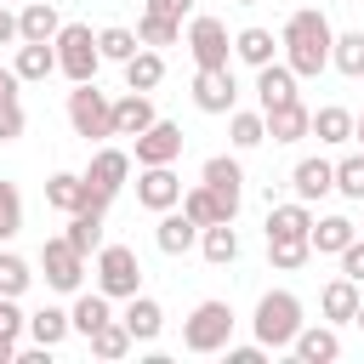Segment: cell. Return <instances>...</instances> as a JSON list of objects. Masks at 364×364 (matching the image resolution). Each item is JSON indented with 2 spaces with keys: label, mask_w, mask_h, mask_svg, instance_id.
I'll use <instances>...</instances> for the list:
<instances>
[{
  "label": "cell",
  "mask_w": 364,
  "mask_h": 364,
  "mask_svg": "<svg viewBox=\"0 0 364 364\" xmlns=\"http://www.w3.org/2000/svg\"><path fill=\"white\" fill-rule=\"evenodd\" d=\"M330 40H336L330 17H324L318 6H301V11H290L284 28H279V57L296 68V80H318V74L330 68Z\"/></svg>",
  "instance_id": "obj_1"
},
{
  "label": "cell",
  "mask_w": 364,
  "mask_h": 364,
  "mask_svg": "<svg viewBox=\"0 0 364 364\" xmlns=\"http://www.w3.org/2000/svg\"><path fill=\"white\" fill-rule=\"evenodd\" d=\"M301 324H307V318H301V296H296V290H262V296H256L250 330H256V341H262L267 353H290V341H296Z\"/></svg>",
  "instance_id": "obj_2"
},
{
  "label": "cell",
  "mask_w": 364,
  "mask_h": 364,
  "mask_svg": "<svg viewBox=\"0 0 364 364\" xmlns=\"http://www.w3.org/2000/svg\"><path fill=\"white\" fill-rule=\"evenodd\" d=\"M233 324H239V313H233L222 296H205V301L182 318V347H188V353H222V347L233 341Z\"/></svg>",
  "instance_id": "obj_3"
},
{
  "label": "cell",
  "mask_w": 364,
  "mask_h": 364,
  "mask_svg": "<svg viewBox=\"0 0 364 364\" xmlns=\"http://www.w3.org/2000/svg\"><path fill=\"white\" fill-rule=\"evenodd\" d=\"M51 51H57V74H63L68 85L97 80V68H102L97 28H91V23H63V28H57V40H51Z\"/></svg>",
  "instance_id": "obj_4"
},
{
  "label": "cell",
  "mask_w": 364,
  "mask_h": 364,
  "mask_svg": "<svg viewBox=\"0 0 364 364\" xmlns=\"http://www.w3.org/2000/svg\"><path fill=\"white\" fill-rule=\"evenodd\" d=\"M68 125H74V136H85V142H108V136H114V97L97 91V80H80V85L68 91Z\"/></svg>",
  "instance_id": "obj_5"
},
{
  "label": "cell",
  "mask_w": 364,
  "mask_h": 364,
  "mask_svg": "<svg viewBox=\"0 0 364 364\" xmlns=\"http://www.w3.org/2000/svg\"><path fill=\"white\" fill-rule=\"evenodd\" d=\"M91 273H97V290L114 296V301H125V296L142 290V262H136L131 245H108V239H102L97 256H91Z\"/></svg>",
  "instance_id": "obj_6"
},
{
  "label": "cell",
  "mask_w": 364,
  "mask_h": 364,
  "mask_svg": "<svg viewBox=\"0 0 364 364\" xmlns=\"http://www.w3.org/2000/svg\"><path fill=\"white\" fill-rule=\"evenodd\" d=\"M188 57H193V68H233V34H228V23L210 17V11L188 17Z\"/></svg>",
  "instance_id": "obj_7"
},
{
  "label": "cell",
  "mask_w": 364,
  "mask_h": 364,
  "mask_svg": "<svg viewBox=\"0 0 364 364\" xmlns=\"http://www.w3.org/2000/svg\"><path fill=\"white\" fill-rule=\"evenodd\" d=\"M199 182L216 193V205H222V216L233 222L239 216V205H245V165L233 159V154H210L205 165H199Z\"/></svg>",
  "instance_id": "obj_8"
},
{
  "label": "cell",
  "mask_w": 364,
  "mask_h": 364,
  "mask_svg": "<svg viewBox=\"0 0 364 364\" xmlns=\"http://www.w3.org/2000/svg\"><path fill=\"white\" fill-rule=\"evenodd\" d=\"M40 273H46V284H51V290L74 296V290L85 284V256L57 233V239H46V245H40Z\"/></svg>",
  "instance_id": "obj_9"
},
{
  "label": "cell",
  "mask_w": 364,
  "mask_h": 364,
  "mask_svg": "<svg viewBox=\"0 0 364 364\" xmlns=\"http://www.w3.org/2000/svg\"><path fill=\"white\" fill-rule=\"evenodd\" d=\"M182 142H188V136H182L176 119H154L148 131L131 136V159H136V165H176V159H182Z\"/></svg>",
  "instance_id": "obj_10"
},
{
  "label": "cell",
  "mask_w": 364,
  "mask_h": 364,
  "mask_svg": "<svg viewBox=\"0 0 364 364\" xmlns=\"http://www.w3.org/2000/svg\"><path fill=\"white\" fill-rule=\"evenodd\" d=\"M193 108L199 114H233L239 108L233 68H193Z\"/></svg>",
  "instance_id": "obj_11"
},
{
  "label": "cell",
  "mask_w": 364,
  "mask_h": 364,
  "mask_svg": "<svg viewBox=\"0 0 364 364\" xmlns=\"http://www.w3.org/2000/svg\"><path fill=\"white\" fill-rule=\"evenodd\" d=\"M182 199V176H176V165H136V205L142 210H171Z\"/></svg>",
  "instance_id": "obj_12"
},
{
  "label": "cell",
  "mask_w": 364,
  "mask_h": 364,
  "mask_svg": "<svg viewBox=\"0 0 364 364\" xmlns=\"http://www.w3.org/2000/svg\"><path fill=\"white\" fill-rule=\"evenodd\" d=\"M131 165H136V159H131L125 148H114V142H97V154H91V165H85L80 176H85L91 188H102V193L114 199V193H119V188L131 182Z\"/></svg>",
  "instance_id": "obj_13"
},
{
  "label": "cell",
  "mask_w": 364,
  "mask_h": 364,
  "mask_svg": "<svg viewBox=\"0 0 364 364\" xmlns=\"http://www.w3.org/2000/svg\"><path fill=\"white\" fill-rule=\"evenodd\" d=\"M290 193H296L301 205H313V199L336 193V159H324V154L296 159V165H290Z\"/></svg>",
  "instance_id": "obj_14"
},
{
  "label": "cell",
  "mask_w": 364,
  "mask_h": 364,
  "mask_svg": "<svg viewBox=\"0 0 364 364\" xmlns=\"http://www.w3.org/2000/svg\"><path fill=\"white\" fill-rule=\"evenodd\" d=\"M296 68L284 63V57H273V63H262L256 68V108L267 114V108H284V102H296Z\"/></svg>",
  "instance_id": "obj_15"
},
{
  "label": "cell",
  "mask_w": 364,
  "mask_h": 364,
  "mask_svg": "<svg viewBox=\"0 0 364 364\" xmlns=\"http://www.w3.org/2000/svg\"><path fill=\"white\" fill-rule=\"evenodd\" d=\"M154 245H159L165 256H188V250L199 245V222H188L182 205H171V210H159V222H154Z\"/></svg>",
  "instance_id": "obj_16"
},
{
  "label": "cell",
  "mask_w": 364,
  "mask_h": 364,
  "mask_svg": "<svg viewBox=\"0 0 364 364\" xmlns=\"http://www.w3.org/2000/svg\"><path fill=\"white\" fill-rule=\"evenodd\" d=\"M358 301H364V284H353V279H330L324 290H318V313H324V324H353V313H358Z\"/></svg>",
  "instance_id": "obj_17"
},
{
  "label": "cell",
  "mask_w": 364,
  "mask_h": 364,
  "mask_svg": "<svg viewBox=\"0 0 364 364\" xmlns=\"http://www.w3.org/2000/svg\"><path fill=\"white\" fill-rule=\"evenodd\" d=\"M290 353L301 364H336L341 358V336H336V324H301L296 341H290Z\"/></svg>",
  "instance_id": "obj_18"
},
{
  "label": "cell",
  "mask_w": 364,
  "mask_h": 364,
  "mask_svg": "<svg viewBox=\"0 0 364 364\" xmlns=\"http://www.w3.org/2000/svg\"><path fill=\"white\" fill-rule=\"evenodd\" d=\"M11 74H17L23 85H40V80H51V74H57V51H51V40H17Z\"/></svg>",
  "instance_id": "obj_19"
},
{
  "label": "cell",
  "mask_w": 364,
  "mask_h": 364,
  "mask_svg": "<svg viewBox=\"0 0 364 364\" xmlns=\"http://www.w3.org/2000/svg\"><path fill=\"white\" fill-rule=\"evenodd\" d=\"M353 239H358V222L353 216H313V228H307L313 256H341Z\"/></svg>",
  "instance_id": "obj_20"
},
{
  "label": "cell",
  "mask_w": 364,
  "mask_h": 364,
  "mask_svg": "<svg viewBox=\"0 0 364 364\" xmlns=\"http://www.w3.org/2000/svg\"><path fill=\"white\" fill-rule=\"evenodd\" d=\"M119 324L131 330V341H159V330H165V307L154 301V296H125V313H119Z\"/></svg>",
  "instance_id": "obj_21"
},
{
  "label": "cell",
  "mask_w": 364,
  "mask_h": 364,
  "mask_svg": "<svg viewBox=\"0 0 364 364\" xmlns=\"http://www.w3.org/2000/svg\"><path fill=\"white\" fill-rule=\"evenodd\" d=\"M159 114H154V97L148 91H125V97H114V136H136V131H148Z\"/></svg>",
  "instance_id": "obj_22"
},
{
  "label": "cell",
  "mask_w": 364,
  "mask_h": 364,
  "mask_svg": "<svg viewBox=\"0 0 364 364\" xmlns=\"http://www.w3.org/2000/svg\"><path fill=\"white\" fill-rule=\"evenodd\" d=\"M114 318V296H102L97 284L91 290H74V307H68V324H74V336H91L97 324H108Z\"/></svg>",
  "instance_id": "obj_23"
},
{
  "label": "cell",
  "mask_w": 364,
  "mask_h": 364,
  "mask_svg": "<svg viewBox=\"0 0 364 364\" xmlns=\"http://www.w3.org/2000/svg\"><path fill=\"white\" fill-rule=\"evenodd\" d=\"M307 136H318L324 148H341V142H353V114H347L341 102H324V108H313Z\"/></svg>",
  "instance_id": "obj_24"
},
{
  "label": "cell",
  "mask_w": 364,
  "mask_h": 364,
  "mask_svg": "<svg viewBox=\"0 0 364 364\" xmlns=\"http://www.w3.org/2000/svg\"><path fill=\"white\" fill-rule=\"evenodd\" d=\"M307 228H313V205H301V199L273 205L267 199V239H307Z\"/></svg>",
  "instance_id": "obj_25"
},
{
  "label": "cell",
  "mask_w": 364,
  "mask_h": 364,
  "mask_svg": "<svg viewBox=\"0 0 364 364\" xmlns=\"http://www.w3.org/2000/svg\"><path fill=\"white\" fill-rule=\"evenodd\" d=\"M57 28H63V17H57L51 0H23V11H17V40H57Z\"/></svg>",
  "instance_id": "obj_26"
},
{
  "label": "cell",
  "mask_w": 364,
  "mask_h": 364,
  "mask_svg": "<svg viewBox=\"0 0 364 364\" xmlns=\"http://www.w3.org/2000/svg\"><path fill=\"white\" fill-rule=\"evenodd\" d=\"M119 68H125V91H154V85L165 80V51L136 46V57H125Z\"/></svg>",
  "instance_id": "obj_27"
},
{
  "label": "cell",
  "mask_w": 364,
  "mask_h": 364,
  "mask_svg": "<svg viewBox=\"0 0 364 364\" xmlns=\"http://www.w3.org/2000/svg\"><path fill=\"white\" fill-rule=\"evenodd\" d=\"M262 119H267V136H273V142H301V136H307V119H313V108L296 97V102H284V108H267Z\"/></svg>",
  "instance_id": "obj_28"
},
{
  "label": "cell",
  "mask_w": 364,
  "mask_h": 364,
  "mask_svg": "<svg viewBox=\"0 0 364 364\" xmlns=\"http://www.w3.org/2000/svg\"><path fill=\"white\" fill-rule=\"evenodd\" d=\"M210 267H228V262H239V233H233V222H210V228H199V245H193Z\"/></svg>",
  "instance_id": "obj_29"
},
{
  "label": "cell",
  "mask_w": 364,
  "mask_h": 364,
  "mask_svg": "<svg viewBox=\"0 0 364 364\" xmlns=\"http://www.w3.org/2000/svg\"><path fill=\"white\" fill-rule=\"evenodd\" d=\"M68 330H74V324H68V307H51V301H46V307H40V313H28V330H23V336H28V341H40V347H51V353H57V347H63V341H68Z\"/></svg>",
  "instance_id": "obj_30"
},
{
  "label": "cell",
  "mask_w": 364,
  "mask_h": 364,
  "mask_svg": "<svg viewBox=\"0 0 364 364\" xmlns=\"http://www.w3.org/2000/svg\"><path fill=\"white\" fill-rule=\"evenodd\" d=\"M233 57H239V63H250V68L273 63V57H279V40H273V28H262V23L239 28V34H233Z\"/></svg>",
  "instance_id": "obj_31"
},
{
  "label": "cell",
  "mask_w": 364,
  "mask_h": 364,
  "mask_svg": "<svg viewBox=\"0 0 364 364\" xmlns=\"http://www.w3.org/2000/svg\"><path fill=\"white\" fill-rule=\"evenodd\" d=\"M85 347H91V358H102V364H119L136 341H131V330L119 324V318H108V324H97L91 336H85Z\"/></svg>",
  "instance_id": "obj_32"
},
{
  "label": "cell",
  "mask_w": 364,
  "mask_h": 364,
  "mask_svg": "<svg viewBox=\"0 0 364 364\" xmlns=\"http://www.w3.org/2000/svg\"><path fill=\"white\" fill-rule=\"evenodd\" d=\"M330 68L347 80H364V28H347L330 40Z\"/></svg>",
  "instance_id": "obj_33"
},
{
  "label": "cell",
  "mask_w": 364,
  "mask_h": 364,
  "mask_svg": "<svg viewBox=\"0 0 364 364\" xmlns=\"http://www.w3.org/2000/svg\"><path fill=\"white\" fill-rule=\"evenodd\" d=\"M228 142H233V148H262V142H267L262 108H233V114H228Z\"/></svg>",
  "instance_id": "obj_34"
},
{
  "label": "cell",
  "mask_w": 364,
  "mask_h": 364,
  "mask_svg": "<svg viewBox=\"0 0 364 364\" xmlns=\"http://www.w3.org/2000/svg\"><path fill=\"white\" fill-rule=\"evenodd\" d=\"M176 205H182V216H188V222H199V228H210V222H228V216H222V205H216V193H210L205 182L182 188V199H176Z\"/></svg>",
  "instance_id": "obj_35"
},
{
  "label": "cell",
  "mask_w": 364,
  "mask_h": 364,
  "mask_svg": "<svg viewBox=\"0 0 364 364\" xmlns=\"http://www.w3.org/2000/svg\"><path fill=\"white\" fill-rule=\"evenodd\" d=\"M63 239H68L80 256H97V245H102V216H97V210H74L68 228H63Z\"/></svg>",
  "instance_id": "obj_36"
},
{
  "label": "cell",
  "mask_w": 364,
  "mask_h": 364,
  "mask_svg": "<svg viewBox=\"0 0 364 364\" xmlns=\"http://www.w3.org/2000/svg\"><path fill=\"white\" fill-rule=\"evenodd\" d=\"M136 40L154 46V51H159V46H176V40H182V23H176V17H159V11L142 6V17H136Z\"/></svg>",
  "instance_id": "obj_37"
},
{
  "label": "cell",
  "mask_w": 364,
  "mask_h": 364,
  "mask_svg": "<svg viewBox=\"0 0 364 364\" xmlns=\"http://www.w3.org/2000/svg\"><path fill=\"white\" fill-rule=\"evenodd\" d=\"M136 28H119V23H108V28H97V51H102V63H125V57H136Z\"/></svg>",
  "instance_id": "obj_38"
},
{
  "label": "cell",
  "mask_w": 364,
  "mask_h": 364,
  "mask_svg": "<svg viewBox=\"0 0 364 364\" xmlns=\"http://www.w3.org/2000/svg\"><path fill=\"white\" fill-rule=\"evenodd\" d=\"M28 284H34V267H28L17 250H6V245H0V296H17V301H23V290H28Z\"/></svg>",
  "instance_id": "obj_39"
},
{
  "label": "cell",
  "mask_w": 364,
  "mask_h": 364,
  "mask_svg": "<svg viewBox=\"0 0 364 364\" xmlns=\"http://www.w3.org/2000/svg\"><path fill=\"white\" fill-rule=\"evenodd\" d=\"M336 193H341V199H353V205H364V148L336 159Z\"/></svg>",
  "instance_id": "obj_40"
},
{
  "label": "cell",
  "mask_w": 364,
  "mask_h": 364,
  "mask_svg": "<svg viewBox=\"0 0 364 364\" xmlns=\"http://www.w3.org/2000/svg\"><path fill=\"white\" fill-rule=\"evenodd\" d=\"M307 256H313L307 239H267V262H273V273H296V267H307Z\"/></svg>",
  "instance_id": "obj_41"
},
{
  "label": "cell",
  "mask_w": 364,
  "mask_h": 364,
  "mask_svg": "<svg viewBox=\"0 0 364 364\" xmlns=\"http://www.w3.org/2000/svg\"><path fill=\"white\" fill-rule=\"evenodd\" d=\"M17 233H23V193H17V182L0 176V245H11Z\"/></svg>",
  "instance_id": "obj_42"
},
{
  "label": "cell",
  "mask_w": 364,
  "mask_h": 364,
  "mask_svg": "<svg viewBox=\"0 0 364 364\" xmlns=\"http://www.w3.org/2000/svg\"><path fill=\"white\" fill-rule=\"evenodd\" d=\"M28 131V114H23V102L11 97V102H0V142H17Z\"/></svg>",
  "instance_id": "obj_43"
},
{
  "label": "cell",
  "mask_w": 364,
  "mask_h": 364,
  "mask_svg": "<svg viewBox=\"0 0 364 364\" xmlns=\"http://www.w3.org/2000/svg\"><path fill=\"white\" fill-rule=\"evenodd\" d=\"M28 330V313L17 307V296H0V336H23Z\"/></svg>",
  "instance_id": "obj_44"
},
{
  "label": "cell",
  "mask_w": 364,
  "mask_h": 364,
  "mask_svg": "<svg viewBox=\"0 0 364 364\" xmlns=\"http://www.w3.org/2000/svg\"><path fill=\"white\" fill-rule=\"evenodd\" d=\"M336 262H341V279H353V284H364V239H353V245H347V250H341Z\"/></svg>",
  "instance_id": "obj_45"
},
{
  "label": "cell",
  "mask_w": 364,
  "mask_h": 364,
  "mask_svg": "<svg viewBox=\"0 0 364 364\" xmlns=\"http://www.w3.org/2000/svg\"><path fill=\"white\" fill-rule=\"evenodd\" d=\"M222 353H228V364H267V347H262V341H245V347L228 341Z\"/></svg>",
  "instance_id": "obj_46"
},
{
  "label": "cell",
  "mask_w": 364,
  "mask_h": 364,
  "mask_svg": "<svg viewBox=\"0 0 364 364\" xmlns=\"http://www.w3.org/2000/svg\"><path fill=\"white\" fill-rule=\"evenodd\" d=\"M148 11H159V17H176V23H182V17L193 11V0H148Z\"/></svg>",
  "instance_id": "obj_47"
},
{
  "label": "cell",
  "mask_w": 364,
  "mask_h": 364,
  "mask_svg": "<svg viewBox=\"0 0 364 364\" xmlns=\"http://www.w3.org/2000/svg\"><path fill=\"white\" fill-rule=\"evenodd\" d=\"M0 46H17V11L0 0Z\"/></svg>",
  "instance_id": "obj_48"
},
{
  "label": "cell",
  "mask_w": 364,
  "mask_h": 364,
  "mask_svg": "<svg viewBox=\"0 0 364 364\" xmlns=\"http://www.w3.org/2000/svg\"><path fill=\"white\" fill-rule=\"evenodd\" d=\"M17 85H23V80H17L11 68H0V102H11V97H17Z\"/></svg>",
  "instance_id": "obj_49"
},
{
  "label": "cell",
  "mask_w": 364,
  "mask_h": 364,
  "mask_svg": "<svg viewBox=\"0 0 364 364\" xmlns=\"http://www.w3.org/2000/svg\"><path fill=\"white\" fill-rule=\"evenodd\" d=\"M0 364H17V336H0Z\"/></svg>",
  "instance_id": "obj_50"
},
{
  "label": "cell",
  "mask_w": 364,
  "mask_h": 364,
  "mask_svg": "<svg viewBox=\"0 0 364 364\" xmlns=\"http://www.w3.org/2000/svg\"><path fill=\"white\" fill-rule=\"evenodd\" d=\"M353 142L364 148V114H353Z\"/></svg>",
  "instance_id": "obj_51"
},
{
  "label": "cell",
  "mask_w": 364,
  "mask_h": 364,
  "mask_svg": "<svg viewBox=\"0 0 364 364\" xmlns=\"http://www.w3.org/2000/svg\"><path fill=\"white\" fill-rule=\"evenodd\" d=\"M353 324H358V330H364V301H358V313H353Z\"/></svg>",
  "instance_id": "obj_52"
},
{
  "label": "cell",
  "mask_w": 364,
  "mask_h": 364,
  "mask_svg": "<svg viewBox=\"0 0 364 364\" xmlns=\"http://www.w3.org/2000/svg\"><path fill=\"white\" fill-rule=\"evenodd\" d=\"M233 6H256V0H233Z\"/></svg>",
  "instance_id": "obj_53"
}]
</instances>
